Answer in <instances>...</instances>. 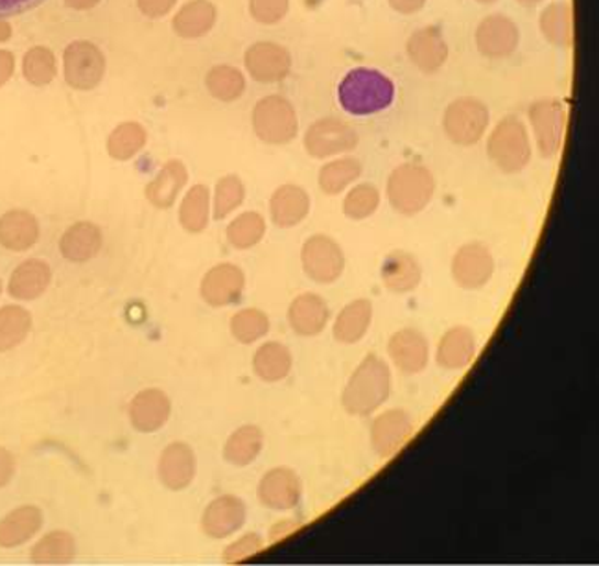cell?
I'll use <instances>...</instances> for the list:
<instances>
[{
    "instance_id": "obj_1",
    "label": "cell",
    "mask_w": 599,
    "mask_h": 566,
    "mask_svg": "<svg viewBox=\"0 0 599 566\" xmlns=\"http://www.w3.org/2000/svg\"><path fill=\"white\" fill-rule=\"evenodd\" d=\"M337 98L348 115H375L393 103L395 84L380 70L358 67L345 75Z\"/></svg>"
},
{
    "instance_id": "obj_2",
    "label": "cell",
    "mask_w": 599,
    "mask_h": 566,
    "mask_svg": "<svg viewBox=\"0 0 599 566\" xmlns=\"http://www.w3.org/2000/svg\"><path fill=\"white\" fill-rule=\"evenodd\" d=\"M391 393V371L377 355H369L348 378L343 389L342 404L345 412L367 418L377 412Z\"/></svg>"
},
{
    "instance_id": "obj_3",
    "label": "cell",
    "mask_w": 599,
    "mask_h": 566,
    "mask_svg": "<svg viewBox=\"0 0 599 566\" xmlns=\"http://www.w3.org/2000/svg\"><path fill=\"white\" fill-rule=\"evenodd\" d=\"M435 179L429 168L406 163L395 168L388 179V200L395 211L413 217L424 211L434 198Z\"/></svg>"
},
{
    "instance_id": "obj_4",
    "label": "cell",
    "mask_w": 599,
    "mask_h": 566,
    "mask_svg": "<svg viewBox=\"0 0 599 566\" xmlns=\"http://www.w3.org/2000/svg\"><path fill=\"white\" fill-rule=\"evenodd\" d=\"M487 154L506 174L524 170L531 160L530 135L519 116H506L492 130L487 141Z\"/></svg>"
},
{
    "instance_id": "obj_5",
    "label": "cell",
    "mask_w": 599,
    "mask_h": 566,
    "mask_svg": "<svg viewBox=\"0 0 599 566\" xmlns=\"http://www.w3.org/2000/svg\"><path fill=\"white\" fill-rule=\"evenodd\" d=\"M489 109L474 97H462L448 103L443 115V130L452 143L473 146L479 143L489 127Z\"/></svg>"
},
{
    "instance_id": "obj_6",
    "label": "cell",
    "mask_w": 599,
    "mask_h": 566,
    "mask_svg": "<svg viewBox=\"0 0 599 566\" xmlns=\"http://www.w3.org/2000/svg\"><path fill=\"white\" fill-rule=\"evenodd\" d=\"M253 127L257 137L264 143H290L296 138L297 130H299L296 109L279 95L263 98L253 109Z\"/></svg>"
},
{
    "instance_id": "obj_7",
    "label": "cell",
    "mask_w": 599,
    "mask_h": 566,
    "mask_svg": "<svg viewBox=\"0 0 599 566\" xmlns=\"http://www.w3.org/2000/svg\"><path fill=\"white\" fill-rule=\"evenodd\" d=\"M531 127L535 133L536 148L543 157L552 159L559 154L566 132V108L565 103L557 98H541L531 103L530 111Z\"/></svg>"
},
{
    "instance_id": "obj_8",
    "label": "cell",
    "mask_w": 599,
    "mask_h": 566,
    "mask_svg": "<svg viewBox=\"0 0 599 566\" xmlns=\"http://www.w3.org/2000/svg\"><path fill=\"white\" fill-rule=\"evenodd\" d=\"M304 274L320 285H332L342 277L345 269V255L331 236L314 235L304 242L301 252Z\"/></svg>"
},
{
    "instance_id": "obj_9",
    "label": "cell",
    "mask_w": 599,
    "mask_h": 566,
    "mask_svg": "<svg viewBox=\"0 0 599 566\" xmlns=\"http://www.w3.org/2000/svg\"><path fill=\"white\" fill-rule=\"evenodd\" d=\"M65 80L78 91H91L102 81L106 59L89 41H75L64 56Z\"/></svg>"
},
{
    "instance_id": "obj_10",
    "label": "cell",
    "mask_w": 599,
    "mask_h": 566,
    "mask_svg": "<svg viewBox=\"0 0 599 566\" xmlns=\"http://www.w3.org/2000/svg\"><path fill=\"white\" fill-rule=\"evenodd\" d=\"M358 132L340 119H321L309 127L304 135V148L315 159L345 154L358 146Z\"/></svg>"
},
{
    "instance_id": "obj_11",
    "label": "cell",
    "mask_w": 599,
    "mask_h": 566,
    "mask_svg": "<svg viewBox=\"0 0 599 566\" xmlns=\"http://www.w3.org/2000/svg\"><path fill=\"white\" fill-rule=\"evenodd\" d=\"M495 274V258L489 247L473 242L459 247V252L452 260V277L456 280L457 287L465 290H478L486 287Z\"/></svg>"
},
{
    "instance_id": "obj_12",
    "label": "cell",
    "mask_w": 599,
    "mask_h": 566,
    "mask_svg": "<svg viewBox=\"0 0 599 566\" xmlns=\"http://www.w3.org/2000/svg\"><path fill=\"white\" fill-rule=\"evenodd\" d=\"M519 41V26L502 13L487 15L476 29V46L486 58H509L517 51Z\"/></svg>"
},
{
    "instance_id": "obj_13",
    "label": "cell",
    "mask_w": 599,
    "mask_h": 566,
    "mask_svg": "<svg viewBox=\"0 0 599 566\" xmlns=\"http://www.w3.org/2000/svg\"><path fill=\"white\" fill-rule=\"evenodd\" d=\"M246 288V275L234 264H218L201 280V298L214 309L239 303Z\"/></svg>"
},
{
    "instance_id": "obj_14",
    "label": "cell",
    "mask_w": 599,
    "mask_h": 566,
    "mask_svg": "<svg viewBox=\"0 0 599 566\" xmlns=\"http://www.w3.org/2000/svg\"><path fill=\"white\" fill-rule=\"evenodd\" d=\"M258 500L263 506L274 511H290L301 502L303 484L296 470L288 467H277L263 476L258 484Z\"/></svg>"
},
{
    "instance_id": "obj_15",
    "label": "cell",
    "mask_w": 599,
    "mask_h": 566,
    "mask_svg": "<svg viewBox=\"0 0 599 566\" xmlns=\"http://www.w3.org/2000/svg\"><path fill=\"white\" fill-rule=\"evenodd\" d=\"M246 503L233 495H222L207 506L203 519H201V530L207 537L228 539L242 530V526L246 524Z\"/></svg>"
},
{
    "instance_id": "obj_16",
    "label": "cell",
    "mask_w": 599,
    "mask_h": 566,
    "mask_svg": "<svg viewBox=\"0 0 599 566\" xmlns=\"http://www.w3.org/2000/svg\"><path fill=\"white\" fill-rule=\"evenodd\" d=\"M406 52L411 64L424 75H434L448 59V45L437 26H424L410 35Z\"/></svg>"
},
{
    "instance_id": "obj_17",
    "label": "cell",
    "mask_w": 599,
    "mask_h": 566,
    "mask_svg": "<svg viewBox=\"0 0 599 566\" xmlns=\"http://www.w3.org/2000/svg\"><path fill=\"white\" fill-rule=\"evenodd\" d=\"M413 419L404 410H389L375 419L371 429L373 451L382 459L393 456L413 434Z\"/></svg>"
},
{
    "instance_id": "obj_18",
    "label": "cell",
    "mask_w": 599,
    "mask_h": 566,
    "mask_svg": "<svg viewBox=\"0 0 599 566\" xmlns=\"http://www.w3.org/2000/svg\"><path fill=\"white\" fill-rule=\"evenodd\" d=\"M196 454L187 443L176 441L166 446L159 458V480L170 491H184L196 478Z\"/></svg>"
},
{
    "instance_id": "obj_19",
    "label": "cell",
    "mask_w": 599,
    "mask_h": 566,
    "mask_svg": "<svg viewBox=\"0 0 599 566\" xmlns=\"http://www.w3.org/2000/svg\"><path fill=\"white\" fill-rule=\"evenodd\" d=\"M171 402L165 391L157 388L143 389L130 404V421L141 434L159 432L170 419Z\"/></svg>"
},
{
    "instance_id": "obj_20",
    "label": "cell",
    "mask_w": 599,
    "mask_h": 566,
    "mask_svg": "<svg viewBox=\"0 0 599 566\" xmlns=\"http://www.w3.org/2000/svg\"><path fill=\"white\" fill-rule=\"evenodd\" d=\"M388 353L395 366L404 375L423 373L429 366L430 347L423 332L402 329L389 340Z\"/></svg>"
},
{
    "instance_id": "obj_21",
    "label": "cell",
    "mask_w": 599,
    "mask_h": 566,
    "mask_svg": "<svg viewBox=\"0 0 599 566\" xmlns=\"http://www.w3.org/2000/svg\"><path fill=\"white\" fill-rule=\"evenodd\" d=\"M246 69L253 80L263 84L285 80L291 69L290 52L275 43H257L246 52Z\"/></svg>"
},
{
    "instance_id": "obj_22",
    "label": "cell",
    "mask_w": 599,
    "mask_h": 566,
    "mask_svg": "<svg viewBox=\"0 0 599 566\" xmlns=\"http://www.w3.org/2000/svg\"><path fill=\"white\" fill-rule=\"evenodd\" d=\"M40 241V222L32 212L13 209L0 217V246L8 252H29Z\"/></svg>"
},
{
    "instance_id": "obj_23",
    "label": "cell",
    "mask_w": 599,
    "mask_h": 566,
    "mask_svg": "<svg viewBox=\"0 0 599 566\" xmlns=\"http://www.w3.org/2000/svg\"><path fill=\"white\" fill-rule=\"evenodd\" d=\"M52 269L41 258H29L13 269L8 280V293L18 301H34L51 287Z\"/></svg>"
},
{
    "instance_id": "obj_24",
    "label": "cell",
    "mask_w": 599,
    "mask_h": 566,
    "mask_svg": "<svg viewBox=\"0 0 599 566\" xmlns=\"http://www.w3.org/2000/svg\"><path fill=\"white\" fill-rule=\"evenodd\" d=\"M329 318L331 310L326 307L325 299H321L318 293L297 296L288 309V321L299 336H318L325 331Z\"/></svg>"
},
{
    "instance_id": "obj_25",
    "label": "cell",
    "mask_w": 599,
    "mask_h": 566,
    "mask_svg": "<svg viewBox=\"0 0 599 566\" xmlns=\"http://www.w3.org/2000/svg\"><path fill=\"white\" fill-rule=\"evenodd\" d=\"M43 511L37 506H21L0 519V548H18L29 543L43 528Z\"/></svg>"
},
{
    "instance_id": "obj_26",
    "label": "cell",
    "mask_w": 599,
    "mask_h": 566,
    "mask_svg": "<svg viewBox=\"0 0 599 566\" xmlns=\"http://www.w3.org/2000/svg\"><path fill=\"white\" fill-rule=\"evenodd\" d=\"M269 212L277 227H296L309 217L310 198L307 190L297 185H282L269 200Z\"/></svg>"
},
{
    "instance_id": "obj_27",
    "label": "cell",
    "mask_w": 599,
    "mask_h": 566,
    "mask_svg": "<svg viewBox=\"0 0 599 566\" xmlns=\"http://www.w3.org/2000/svg\"><path fill=\"white\" fill-rule=\"evenodd\" d=\"M102 231L92 222H76L59 241V252L69 263H87L102 249Z\"/></svg>"
},
{
    "instance_id": "obj_28",
    "label": "cell",
    "mask_w": 599,
    "mask_h": 566,
    "mask_svg": "<svg viewBox=\"0 0 599 566\" xmlns=\"http://www.w3.org/2000/svg\"><path fill=\"white\" fill-rule=\"evenodd\" d=\"M437 364L443 369L462 371L476 356V337L467 326H454L446 331L437 345Z\"/></svg>"
},
{
    "instance_id": "obj_29",
    "label": "cell",
    "mask_w": 599,
    "mask_h": 566,
    "mask_svg": "<svg viewBox=\"0 0 599 566\" xmlns=\"http://www.w3.org/2000/svg\"><path fill=\"white\" fill-rule=\"evenodd\" d=\"M380 277L389 292L408 293L419 287L423 274L417 258L411 257L410 253L393 252L384 258Z\"/></svg>"
},
{
    "instance_id": "obj_30",
    "label": "cell",
    "mask_w": 599,
    "mask_h": 566,
    "mask_svg": "<svg viewBox=\"0 0 599 566\" xmlns=\"http://www.w3.org/2000/svg\"><path fill=\"white\" fill-rule=\"evenodd\" d=\"M189 181V173L181 160H168L154 181L146 187V198L157 209H170Z\"/></svg>"
},
{
    "instance_id": "obj_31",
    "label": "cell",
    "mask_w": 599,
    "mask_h": 566,
    "mask_svg": "<svg viewBox=\"0 0 599 566\" xmlns=\"http://www.w3.org/2000/svg\"><path fill=\"white\" fill-rule=\"evenodd\" d=\"M373 321V304L367 299H356L340 312L332 334L340 344H358L366 336Z\"/></svg>"
},
{
    "instance_id": "obj_32",
    "label": "cell",
    "mask_w": 599,
    "mask_h": 566,
    "mask_svg": "<svg viewBox=\"0 0 599 566\" xmlns=\"http://www.w3.org/2000/svg\"><path fill=\"white\" fill-rule=\"evenodd\" d=\"M214 23H217L214 4L209 0H192L177 12L174 18V30L185 40H196L209 34Z\"/></svg>"
},
{
    "instance_id": "obj_33",
    "label": "cell",
    "mask_w": 599,
    "mask_h": 566,
    "mask_svg": "<svg viewBox=\"0 0 599 566\" xmlns=\"http://www.w3.org/2000/svg\"><path fill=\"white\" fill-rule=\"evenodd\" d=\"M539 26L546 41L552 45L568 48L574 41V21H572V4L568 0H557L544 8L539 19Z\"/></svg>"
},
{
    "instance_id": "obj_34",
    "label": "cell",
    "mask_w": 599,
    "mask_h": 566,
    "mask_svg": "<svg viewBox=\"0 0 599 566\" xmlns=\"http://www.w3.org/2000/svg\"><path fill=\"white\" fill-rule=\"evenodd\" d=\"M76 539L69 532L56 530L46 533L30 552L34 565H69L76 557Z\"/></svg>"
},
{
    "instance_id": "obj_35",
    "label": "cell",
    "mask_w": 599,
    "mask_h": 566,
    "mask_svg": "<svg viewBox=\"0 0 599 566\" xmlns=\"http://www.w3.org/2000/svg\"><path fill=\"white\" fill-rule=\"evenodd\" d=\"M264 434L263 430L253 424L240 426L236 432L231 434L225 448H223V458L228 464L234 467H247L258 458V454L263 451Z\"/></svg>"
},
{
    "instance_id": "obj_36",
    "label": "cell",
    "mask_w": 599,
    "mask_h": 566,
    "mask_svg": "<svg viewBox=\"0 0 599 566\" xmlns=\"http://www.w3.org/2000/svg\"><path fill=\"white\" fill-rule=\"evenodd\" d=\"M253 369L264 382L274 384L285 380L291 371L290 349L279 342L260 345L253 358Z\"/></svg>"
},
{
    "instance_id": "obj_37",
    "label": "cell",
    "mask_w": 599,
    "mask_h": 566,
    "mask_svg": "<svg viewBox=\"0 0 599 566\" xmlns=\"http://www.w3.org/2000/svg\"><path fill=\"white\" fill-rule=\"evenodd\" d=\"M32 331V314L19 304L0 309V353L15 349Z\"/></svg>"
},
{
    "instance_id": "obj_38",
    "label": "cell",
    "mask_w": 599,
    "mask_h": 566,
    "mask_svg": "<svg viewBox=\"0 0 599 566\" xmlns=\"http://www.w3.org/2000/svg\"><path fill=\"white\" fill-rule=\"evenodd\" d=\"M211 217V195L206 185H195L179 207V222L185 231L198 235L207 230Z\"/></svg>"
},
{
    "instance_id": "obj_39",
    "label": "cell",
    "mask_w": 599,
    "mask_h": 566,
    "mask_svg": "<svg viewBox=\"0 0 599 566\" xmlns=\"http://www.w3.org/2000/svg\"><path fill=\"white\" fill-rule=\"evenodd\" d=\"M362 163L354 157H343V159L326 163L320 170V189L326 196H337L353 185L362 176Z\"/></svg>"
},
{
    "instance_id": "obj_40",
    "label": "cell",
    "mask_w": 599,
    "mask_h": 566,
    "mask_svg": "<svg viewBox=\"0 0 599 566\" xmlns=\"http://www.w3.org/2000/svg\"><path fill=\"white\" fill-rule=\"evenodd\" d=\"M266 235V222L263 214L249 211L234 218L228 225V241L236 249H252Z\"/></svg>"
},
{
    "instance_id": "obj_41",
    "label": "cell",
    "mask_w": 599,
    "mask_h": 566,
    "mask_svg": "<svg viewBox=\"0 0 599 566\" xmlns=\"http://www.w3.org/2000/svg\"><path fill=\"white\" fill-rule=\"evenodd\" d=\"M206 86L220 102H234L246 91V78L234 67L218 65L207 75Z\"/></svg>"
},
{
    "instance_id": "obj_42",
    "label": "cell",
    "mask_w": 599,
    "mask_h": 566,
    "mask_svg": "<svg viewBox=\"0 0 599 566\" xmlns=\"http://www.w3.org/2000/svg\"><path fill=\"white\" fill-rule=\"evenodd\" d=\"M269 332L268 315L263 310H240L231 318V334L240 344L252 345Z\"/></svg>"
},
{
    "instance_id": "obj_43",
    "label": "cell",
    "mask_w": 599,
    "mask_h": 566,
    "mask_svg": "<svg viewBox=\"0 0 599 566\" xmlns=\"http://www.w3.org/2000/svg\"><path fill=\"white\" fill-rule=\"evenodd\" d=\"M146 144V132L137 122H127L117 127L108 141V152L113 159L127 160L137 155Z\"/></svg>"
},
{
    "instance_id": "obj_44",
    "label": "cell",
    "mask_w": 599,
    "mask_h": 566,
    "mask_svg": "<svg viewBox=\"0 0 599 566\" xmlns=\"http://www.w3.org/2000/svg\"><path fill=\"white\" fill-rule=\"evenodd\" d=\"M380 206V192L377 187L371 184L356 185L343 200V212L345 217L351 218L354 222L366 220L377 212Z\"/></svg>"
},
{
    "instance_id": "obj_45",
    "label": "cell",
    "mask_w": 599,
    "mask_h": 566,
    "mask_svg": "<svg viewBox=\"0 0 599 566\" xmlns=\"http://www.w3.org/2000/svg\"><path fill=\"white\" fill-rule=\"evenodd\" d=\"M24 78L32 86H48L56 76V58L45 46H35L26 52L23 62Z\"/></svg>"
},
{
    "instance_id": "obj_46",
    "label": "cell",
    "mask_w": 599,
    "mask_h": 566,
    "mask_svg": "<svg viewBox=\"0 0 599 566\" xmlns=\"http://www.w3.org/2000/svg\"><path fill=\"white\" fill-rule=\"evenodd\" d=\"M246 198V187L242 184V179L239 176H225L217 184V190H214V218L217 220H223L228 218L231 212L236 211Z\"/></svg>"
},
{
    "instance_id": "obj_47",
    "label": "cell",
    "mask_w": 599,
    "mask_h": 566,
    "mask_svg": "<svg viewBox=\"0 0 599 566\" xmlns=\"http://www.w3.org/2000/svg\"><path fill=\"white\" fill-rule=\"evenodd\" d=\"M290 8V0H249L253 19L263 24L279 23Z\"/></svg>"
},
{
    "instance_id": "obj_48",
    "label": "cell",
    "mask_w": 599,
    "mask_h": 566,
    "mask_svg": "<svg viewBox=\"0 0 599 566\" xmlns=\"http://www.w3.org/2000/svg\"><path fill=\"white\" fill-rule=\"evenodd\" d=\"M264 548V541L257 533H247L244 537L239 539L236 543L231 544L223 552V561L225 563H242L244 559H249L253 555H257Z\"/></svg>"
},
{
    "instance_id": "obj_49",
    "label": "cell",
    "mask_w": 599,
    "mask_h": 566,
    "mask_svg": "<svg viewBox=\"0 0 599 566\" xmlns=\"http://www.w3.org/2000/svg\"><path fill=\"white\" fill-rule=\"evenodd\" d=\"M45 0H0V19L13 18L40 7Z\"/></svg>"
},
{
    "instance_id": "obj_50",
    "label": "cell",
    "mask_w": 599,
    "mask_h": 566,
    "mask_svg": "<svg viewBox=\"0 0 599 566\" xmlns=\"http://www.w3.org/2000/svg\"><path fill=\"white\" fill-rule=\"evenodd\" d=\"M15 470H18V464H15L12 452L4 448V446H0V489L7 487L13 480Z\"/></svg>"
},
{
    "instance_id": "obj_51",
    "label": "cell",
    "mask_w": 599,
    "mask_h": 566,
    "mask_svg": "<svg viewBox=\"0 0 599 566\" xmlns=\"http://www.w3.org/2000/svg\"><path fill=\"white\" fill-rule=\"evenodd\" d=\"M176 0H138V8L148 18H163L170 12Z\"/></svg>"
},
{
    "instance_id": "obj_52",
    "label": "cell",
    "mask_w": 599,
    "mask_h": 566,
    "mask_svg": "<svg viewBox=\"0 0 599 566\" xmlns=\"http://www.w3.org/2000/svg\"><path fill=\"white\" fill-rule=\"evenodd\" d=\"M389 7L400 15H413L426 7V0H389Z\"/></svg>"
},
{
    "instance_id": "obj_53",
    "label": "cell",
    "mask_w": 599,
    "mask_h": 566,
    "mask_svg": "<svg viewBox=\"0 0 599 566\" xmlns=\"http://www.w3.org/2000/svg\"><path fill=\"white\" fill-rule=\"evenodd\" d=\"M13 69H15V59L12 52L0 51V87L12 78Z\"/></svg>"
},
{
    "instance_id": "obj_54",
    "label": "cell",
    "mask_w": 599,
    "mask_h": 566,
    "mask_svg": "<svg viewBox=\"0 0 599 566\" xmlns=\"http://www.w3.org/2000/svg\"><path fill=\"white\" fill-rule=\"evenodd\" d=\"M297 522H280V524H277V526L271 528V533H269V539H271V543H275V541H279V539L286 537L288 533L296 532Z\"/></svg>"
},
{
    "instance_id": "obj_55",
    "label": "cell",
    "mask_w": 599,
    "mask_h": 566,
    "mask_svg": "<svg viewBox=\"0 0 599 566\" xmlns=\"http://www.w3.org/2000/svg\"><path fill=\"white\" fill-rule=\"evenodd\" d=\"M67 7L75 8V10H89V8L97 7L100 0H65Z\"/></svg>"
},
{
    "instance_id": "obj_56",
    "label": "cell",
    "mask_w": 599,
    "mask_h": 566,
    "mask_svg": "<svg viewBox=\"0 0 599 566\" xmlns=\"http://www.w3.org/2000/svg\"><path fill=\"white\" fill-rule=\"evenodd\" d=\"M10 35H12V26L4 23V21H0V43H2V41L10 40Z\"/></svg>"
},
{
    "instance_id": "obj_57",
    "label": "cell",
    "mask_w": 599,
    "mask_h": 566,
    "mask_svg": "<svg viewBox=\"0 0 599 566\" xmlns=\"http://www.w3.org/2000/svg\"><path fill=\"white\" fill-rule=\"evenodd\" d=\"M517 2H519V4H522V7L531 8L536 7V4H541L543 0H517Z\"/></svg>"
},
{
    "instance_id": "obj_58",
    "label": "cell",
    "mask_w": 599,
    "mask_h": 566,
    "mask_svg": "<svg viewBox=\"0 0 599 566\" xmlns=\"http://www.w3.org/2000/svg\"><path fill=\"white\" fill-rule=\"evenodd\" d=\"M476 2H479V4H495L498 0H476Z\"/></svg>"
},
{
    "instance_id": "obj_59",
    "label": "cell",
    "mask_w": 599,
    "mask_h": 566,
    "mask_svg": "<svg viewBox=\"0 0 599 566\" xmlns=\"http://www.w3.org/2000/svg\"><path fill=\"white\" fill-rule=\"evenodd\" d=\"M0 296H2V280H0Z\"/></svg>"
}]
</instances>
